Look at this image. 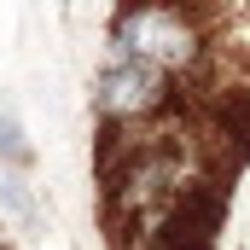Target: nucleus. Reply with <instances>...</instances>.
<instances>
[{"instance_id":"nucleus-1","label":"nucleus","mask_w":250,"mask_h":250,"mask_svg":"<svg viewBox=\"0 0 250 250\" xmlns=\"http://www.w3.org/2000/svg\"><path fill=\"white\" fill-rule=\"evenodd\" d=\"M105 53L151 64L169 82H187L209 59V29H204V12L187 0H123L105 29Z\"/></svg>"},{"instance_id":"nucleus-2","label":"nucleus","mask_w":250,"mask_h":250,"mask_svg":"<svg viewBox=\"0 0 250 250\" xmlns=\"http://www.w3.org/2000/svg\"><path fill=\"white\" fill-rule=\"evenodd\" d=\"M0 163H29V140H23V128H18V117L12 111H0Z\"/></svg>"},{"instance_id":"nucleus-3","label":"nucleus","mask_w":250,"mask_h":250,"mask_svg":"<svg viewBox=\"0 0 250 250\" xmlns=\"http://www.w3.org/2000/svg\"><path fill=\"white\" fill-rule=\"evenodd\" d=\"M187 6H204V0H187Z\"/></svg>"}]
</instances>
